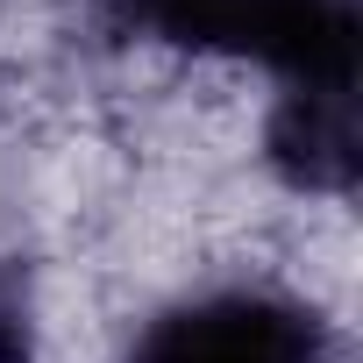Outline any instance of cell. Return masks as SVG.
I'll return each mask as SVG.
<instances>
[{"label":"cell","mask_w":363,"mask_h":363,"mask_svg":"<svg viewBox=\"0 0 363 363\" xmlns=\"http://www.w3.org/2000/svg\"><path fill=\"white\" fill-rule=\"evenodd\" d=\"M128 363H328V320L278 285H214L157 306Z\"/></svg>","instance_id":"2"},{"label":"cell","mask_w":363,"mask_h":363,"mask_svg":"<svg viewBox=\"0 0 363 363\" xmlns=\"http://www.w3.org/2000/svg\"><path fill=\"white\" fill-rule=\"evenodd\" d=\"M171 50L278 72L285 86H356V0H121Z\"/></svg>","instance_id":"1"},{"label":"cell","mask_w":363,"mask_h":363,"mask_svg":"<svg viewBox=\"0 0 363 363\" xmlns=\"http://www.w3.org/2000/svg\"><path fill=\"white\" fill-rule=\"evenodd\" d=\"M271 164L299 193H349L356 178V86H285L271 114Z\"/></svg>","instance_id":"3"},{"label":"cell","mask_w":363,"mask_h":363,"mask_svg":"<svg viewBox=\"0 0 363 363\" xmlns=\"http://www.w3.org/2000/svg\"><path fill=\"white\" fill-rule=\"evenodd\" d=\"M0 363H29V299L8 264H0Z\"/></svg>","instance_id":"4"}]
</instances>
